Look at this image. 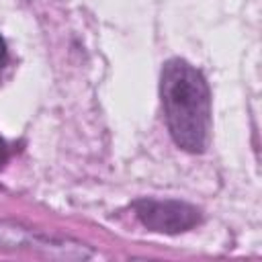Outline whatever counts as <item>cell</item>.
<instances>
[{
	"mask_svg": "<svg viewBox=\"0 0 262 262\" xmlns=\"http://www.w3.org/2000/svg\"><path fill=\"white\" fill-rule=\"evenodd\" d=\"M133 209L137 219L158 233H182L201 221V211L182 201L139 199L133 203Z\"/></svg>",
	"mask_w": 262,
	"mask_h": 262,
	"instance_id": "2",
	"label": "cell"
},
{
	"mask_svg": "<svg viewBox=\"0 0 262 262\" xmlns=\"http://www.w3.org/2000/svg\"><path fill=\"white\" fill-rule=\"evenodd\" d=\"M4 61H6V43H4V39L0 37V68L4 66Z\"/></svg>",
	"mask_w": 262,
	"mask_h": 262,
	"instance_id": "4",
	"label": "cell"
},
{
	"mask_svg": "<svg viewBox=\"0 0 262 262\" xmlns=\"http://www.w3.org/2000/svg\"><path fill=\"white\" fill-rule=\"evenodd\" d=\"M160 94L174 143L190 154L205 151L211 131V92L203 74L180 57L168 59L162 70Z\"/></svg>",
	"mask_w": 262,
	"mask_h": 262,
	"instance_id": "1",
	"label": "cell"
},
{
	"mask_svg": "<svg viewBox=\"0 0 262 262\" xmlns=\"http://www.w3.org/2000/svg\"><path fill=\"white\" fill-rule=\"evenodd\" d=\"M6 158H8V147H6V141L0 137V168L6 162Z\"/></svg>",
	"mask_w": 262,
	"mask_h": 262,
	"instance_id": "3",
	"label": "cell"
}]
</instances>
